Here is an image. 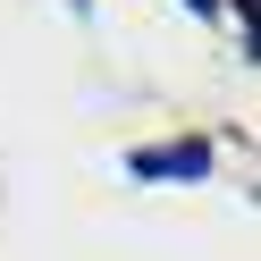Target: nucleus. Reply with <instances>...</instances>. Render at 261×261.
<instances>
[{"label": "nucleus", "instance_id": "1", "mask_svg": "<svg viewBox=\"0 0 261 261\" xmlns=\"http://www.w3.org/2000/svg\"><path fill=\"white\" fill-rule=\"evenodd\" d=\"M126 169H135V177H202L211 152H202V143H160V152H135Z\"/></svg>", "mask_w": 261, "mask_h": 261}]
</instances>
